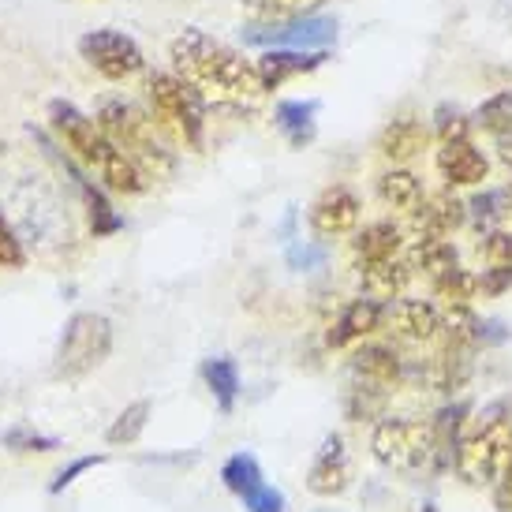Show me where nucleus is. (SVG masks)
I'll use <instances>...</instances> for the list:
<instances>
[{"label":"nucleus","mask_w":512,"mask_h":512,"mask_svg":"<svg viewBox=\"0 0 512 512\" xmlns=\"http://www.w3.org/2000/svg\"><path fill=\"white\" fill-rule=\"evenodd\" d=\"M352 374L359 382H374L389 389V385H397L404 378V363H400V356L389 344H363L352 356Z\"/></svg>","instance_id":"obj_21"},{"label":"nucleus","mask_w":512,"mask_h":512,"mask_svg":"<svg viewBox=\"0 0 512 512\" xmlns=\"http://www.w3.org/2000/svg\"><path fill=\"white\" fill-rule=\"evenodd\" d=\"M79 53L83 60L109 83L131 79V75L143 72V49L135 45V38L120 34V30H90L79 38Z\"/></svg>","instance_id":"obj_8"},{"label":"nucleus","mask_w":512,"mask_h":512,"mask_svg":"<svg viewBox=\"0 0 512 512\" xmlns=\"http://www.w3.org/2000/svg\"><path fill=\"white\" fill-rule=\"evenodd\" d=\"M370 453L378 464L393 471H415L434 460V434L430 423H415V419H382L374 434H370Z\"/></svg>","instance_id":"obj_7"},{"label":"nucleus","mask_w":512,"mask_h":512,"mask_svg":"<svg viewBox=\"0 0 512 512\" xmlns=\"http://www.w3.org/2000/svg\"><path fill=\"white\" fill-rule=\"evenodd\" d=\"M352 483V464H348V453H344L341 434H329L322 441V449L314 456L311 471H307V490L318 494V498H337L344 494Z\"/></svg>","instance_id":"obj_14"},{"label":"nucleus","mask_w":512,"mask_h":512,"mask_svg":"<svg viewBox=\"0 0 512 512\" xmlns=\"http://www.w3.org/2000/svg\"><path fill=\"white\" fill-rule=\"evenodd\" d=\"M378 199H382L385 206H393V210L412 214L415 206L423 202V180L408 169H389L378 176Z\"/></svg>","instance_id":"obj_24"},{"label":"nucleus","mask_w":512,"mask_h":512,"mask_svg":"<svg viewBox=\"0 0 512 512\" xmlns=\"http://www.w3.org/2000/svg\"><path fill=\"white\" fill-rule=\"evenodd\" d=\"M468 214L475 217V225H479V228L490 225V221H498V217H501V199H498V191H479V195H471Z\"/></svg>","instance_id":"obj_37"},{"label":"nucleus","mask_w":512,"mask_h":512,"mask_svg":"<svg viewBox=\"0 0 512 512\" xmlns=\"http://www.w3.org/2000/svg\"><path fill=\"white\" fill-rule=\"evenodd\" d=\"M385 322L404 341H434L441 333V311L427 299H393L385 311Z\"/></svg>","instance_id":"obj_17"},{"label":"nucleus","mask_w":512,"mask_h":512,"mask_svg":"<svg viewBox=\"0 0 512 512\" xmlns=\"http://www.w3.org/2000/svg\"><path fill=\"white\" fill-rule=\"evenodd\" d=\"M314 113H318V101H281L273 109V120L288 135V143L307 146L314 139Z\"/></svg>","instance_id":"obj_25"},{"label":"nucleus","mask_w":512,"mask_h":512,"mask_svg":"<svg viewBox=\"0 0 512 512\" xmlns=\"http://www.w3.org/2000/svg\"><path fill=\"white\" fill-rule=\"evenodd\" d=\"M498 199H501V217H505V221H512V184L501 187Z\"/></svg>","instance_id":"obj_44"},{"label":"nucleus","mask_w":512,"mask_h":512,"mask_svg":"<svg viewBox=\"0 0 512 512\" xmlns=\"http://www.w3.org/2000/svg\"><path fill=\"white\" fill-rule=\"evenodd\" d=\"M464 221H468V202H460L453 191L423 195V202L412 210L415 240H419V236H441V240H449Z\"/></svg>","instance_id":"obj_15"},{"label":"nucleus","mask_w":512,"mask_h":512,"mask_svg":"<svg viewBox=\"0 0 512 512\" xmlns=\"http://www.w3.org/2000/svg\"><path fill=\"white\" fill-rule=\"evenodd\" d=\"M427 146H430V128L423 120H415V116L389 120L382 128V135H378V150H382V157H389L393 165L412 161V157H419Z\"/></svg>","instance_id":"obj_18"},{"label":"nucleus","mask_w":512,"mask_h":512,"mask_svg":"<svg viewBox=\"0 0 512 512\" xmlns=\"http://www.w3.org/2000/svg\"><path fill=\"white\" fill-rule=\"evenodd\" d=\"M68 165V172L75 176V184H79V191H83V199H86V214H90V232L94 236H113V232H120L124 228V221H120V214H116L113 206L105 202V195H101L98 187L86 180L83 172H75L72 169V161H64Z\"/></svg>","instance_id":"obj_26"},{"label":"nucleus","mask_w":512,"mask_h":512,"mask_svg":"<svg viewBox=\"0 0 512 512\" xmlns=\"http://www.w3.org/2000/svg\"><path fill=\"white\" fill-rule=\"evenodd\" d=\"M113 352V322L105 314L79 311L68 318L60 333L57 356H53V374L64 382H75L90 370H98Z\"/></svg>","instance_id":"obj_6"},{"label":"nucleus","mask_w":512,"mask_h":512,"mask_svg":"<svg viewBox=\"0 0 512 512\" xmlns=\"http://www.w3.org/2000/svg\"><path fill=\"white\" fill-rule=\"evenodd\" d=\"M243 509L247 512H285V494L262 483L258 490H251V494L243 498Z\"/></svg>","instance_id":"obj_38"},{"label":"nucleus","mask_w":512,"mask_h":512,"mask_svg":"<svg viewBox=\"0 0 512 512\" xmlns=\"http://www.w3.org/2000/svg\"><path fill=\"white\" fill-rule=\"evenodd\" d=\"M430 288H434V299H441L445 307H471V299L479 292V277L468 273L464 266H456V270L434 277Z\"/></svg>","instance_id":"obj_29"},{"label":"nucleus","mask_w":512,"mask_h":512,"mask_svg":"<svg viewBox=\"0 0 512 512\" xmlns=\"http://www.w3.org/2000/svg\"><path fill=\"white\" fill-rule=\"evenodd\" d=\"M101 131L113 139L124 154L146 172V176H172L176 169V157L165 150V143L157 139L154 120L143 116L139 109H131L124 101H105L98 116Z\"/></svg>","instance_id":"obj_5"},{"label":"nucleus","mask_w":512,"mask_h":512,"mask_svg":"<svg viewBox=\"0 0 512 512\" xmlns=\"http://www.w3.org/2000/svg\"><path fill=\"white\" fill-rule=\"evenodd\" d=\"M505 326L498 318H479V344H505Z\"/></svg>","instance_id":"obj_43"},{"label":"nucleus","mask_w":512,"mask_h":512,"mask_svg":"<svg viewBox=\"0 0 512 512\" xmlns=\"http://www.w3.org/2000/svg\"><path fill=\"white\" fill-rule=\"evenodd\" d=\"M479 255H483L490 266H512V232L509 228H490V232H483Z\"/></svg>","instance_id":"obj_34"},{"label":"nucleus","mask_w":512,"mask_h":512,"mask_svg":"<svg viewBox=\"0 0 512 512\" xmlns=\"http://www.w3.org/2000/svg\"><path fill=\"white\" fill-rule=\"evenodd\" d=\"M221 479H225V486L236 494V498H247L251 490L262 486V468H258V460L251 453H236V456H228L225 460Z\"/></svg>","instance_id":"obj_30"},{"label":"nucleus","mask_w":512,"mask_h":512,"mask_svg":"<svg viewBox=\"0 0 512 512\" xmlns=\"http://www.w3.org/2000/svg\"><path fill=\"white\" fill-rule=\"evenodd\" d=\"M359 195L352 187L333 184L311 202V228L318 236H344L359 225Z\"/></svg>","instance_id":"obj_10"},{"label":"nucleus","mask_w":512,"mask_h":512,"mask_svg":"<svg viewBox=\"0 0 512 512\" xmlns=\"http://www.w3.org/2000/svg\"><path fill=\"white\" fill-rule=\"evenodd\" d=\"M385 311H389V307L374 296L352 299V303L337 314V322L329 326L326 344L329 348H348V344H356V341H363V337H370V333H378V329L385 326Z\"/></svg>","instance_id":"obj_13"},{"label":"nucleus","mask_w":512,"mask_h":512,"mask_svg":"<svg viewBox=\"0 0 512 512\" xmlns=\"http://www.w3.org/2000/svg\"><path fill=\"white\" fill-rule=\"evenodd\" d=\"M288 262H292V270H314V266H322L326 262V251L322 247H292L288 251Z\"/></svg>","instance_id":"obj_41"},{"label":"nucleus","mask_w":512,"mask_h":512,"mask_svg":"<svg viewBox=\"0 0 512 512\" xmlns=\"http://www.w3.org/2000/svg\"><path fill=\"white\" fill-rule=\"evenodd\" d=\"M322 64H326V49H318V53H307V49H266L255 60L262 90H281L288 79L318 72Z\"/></svg>","instance_id":"obj_16"},{"label":"nucleus","mask_w":512,"mask_h":512,"mask_svg":"<svg viewBox=\"0 0 512 512\" xmlns=\"http://www.w3.org/2000/svg\"><path fill=\"white\" fill-rule=\"evenodd\" d=\"M471 415L468 400H456L449 408H441L434 419H430V434H434V464L438 468H449L456 460V445H460V434H464V423Z\"/></svg>","instance_id":"obj_20"},{"label":"nucleus","mask_w":512,"mask_h":512,"mask_svg":"<svg viewBox=\"0 0 512 512\" xmlns=\"http://www.w3.org/2000/svg\"><path fill=\"white\" fill-rule=\"evenodd\" d=\"M434 165H438L441 180L449 187H475L490 176V161L471 139H456V143H438V154H434Z\"/></svg>","instance_id":"obj_11"},{"label":"nucleus","mask_w":512,"mask_h":512,"mask_svg":"<svg viewBox=\"0 0 512 512\" xmlns=\"http://www.w3.org/2000/svg\"><path fill=\"white\" fill-rule=\"evenodd\" d=\"M359 277H363V288H367V296L374 299H397L404 288L412 285V262L408 258H382V262H363V266H356Z\"/></svg>","instance_id":"obj_19"},{"label":"nucleus","mask_w":512,"mask_h":512,"mask_svg":"<svg viewBox=\"0 0 512 512\" xmlns=\"http://www.w3.org/2000/svg\"><path fill=\"white\" fill-rule=\"evenodd\" d=\"M408 262H412L415 273H423V277H441V273H449L460 266V255H456V247L449 240H441V236H419L412 240V251H408Z\"/></svg>","instance_id":"obj_23"},{"label":"nucleus","mask_w":512,"mask_h":512,"mask_svg":"<svg viewBox=\"0 0 512 512\" xmlns=\"http://www.w3.org/2000/svg\"><path fill=\"white\" fill-rule=\"evenodd\" d=\"M98 464H105V456H79V460H75L72 468H64L57 475V479H53V483H49V490H53V494H60V490H64V486H72L75 479H79V475H83V471H90V468H98Z\"/></svg>","instance_id":"obj_40"},{"label":"nucleus","mask_w":512,"mask_h":512,"mask_svg":"<svg viewBox=\"0 0 512 512\" xmlns=\"http://www.w3.org/2000/svg\"><path fill=\"white\" fill-rule=\"evenodd\" d=\"M49 124L60 135V143L68 146L86 169H94V176L109 191H120V195H143L146 191V172L101 131V124L79 113L72 101H53L49 105Z\"/></svg>","instance_id":"obj_2"},{"label":"nucleus","mask_w":512,"mask_h":512,"mask_svg":"<svg viewBox=\"0 0 512 512\" xmlns=\"http://www.w3.org/2000/svg\"><path fill=\"white\" fill-rule=\"evenodd\" d=\"M243 42L251 45H292V49H307V53H318L326 45L337 42V19L329 15H296V19H285V23H270V27H251L243 34Z\"/></svg>","instance_id":"obj_9"},{"label":"nucleus","mask_w":512,"mask_h":512,"mask_svg":"<svg viewBox=\"0 0 512 512\" xmlns=\"http://www.w3.org/2000/svg\"><path fill=\"white\" fill-rule=\"evenodd\" d=\"M419 385H427L430 393H453L471 378V348L468 344H441V352L415 367Z\"/></svg>","instance_id":"obj_12"},{"label":"nucleus","mask_w":512,"mask_h":512,"mask_svg":"<svg viewBox=\"0 0 512 512\" xmlns=\"http://www.w3.org/2000/svg\"><path fill=\"white\" fill-rule=\"evenodd\" d=\"M494 505H498L501 512H512V460H509V468L498 475V483H494Z\"/></svg>","instance_id":"obj_42"},{"label":"nucleus","mask_w":512,"mask_h":512,"mask_svg":"<svg viewBox=\"0 0 512 512\" xmlns=\"http://www.w3.org/2000/svg\"><path fill=\"white\" fill-rule=\"evenodd\" d=\"M385 408V385H374V382H359L348 389V419H374V415H382Z\"/></svg>","instance_id":"obj_32"},{"label":"nucleus","mask_w":512,"mask_h":512,"mask_svg":"<svg viewBox=\"0 0 512 512\" xmlns=\"http://www.w3.org/2000/svg\"><path fill=\"white\" fill-rule=\"evenodd\" d=\"M169 57L176 75L187 79L191 86H199V90H214V94H225V98L266 94L255 60H247L232 45L210 38L206 30L187 27L184 34H176L169 45Z\"/></svg>","instance_id":"obj_1"},{"label":"nucleus","mask_w":512,"mask_h":512,"mask_svg":"<svg viewBox=\"0 0 512 512\" xmlns=\"http://www.w3.org/2000/svg\"><path fill=\"white\" fill-rule=\"evenodd\" d=\"M427 512H434V509H427Z\"/></svg>","instance_id":"obj_46"},{"label":"nucleus","mask_w":512,"mask_h":512,"mask_svg":"<svg viewBox=\"0 0 512 512\" xmlns=\"http://www.w3.org/2000/svg\"><path fill=\"white\" fill-rule=\"evenodd\" d=\"M494 150H498L501 165H509V169H512V139H498V143H494Z\"/></svg>","instance_id":"obj_45"},{"label":"nucleus","mask_w":512,"mask_h":512,"mask_svg":"<svg viewBox=\"0 0 512 512\" xmlns=\"http://www.w3.org/2000/svg\"><path fill=\"white\" fill-rule=\"evenodd\" d=\"M512 288V266H490V270L479 273V292L483 296H505Z\"/></svg>","instance_id":"obj_39"},{"label":"nucleus","mask_w":512,"mask_h":512,"mask_svg":"<svg viewBox=\"0 0 512 512\" xmlns=\"http://www.w3.org/2000/svg\"><path fill=\"white\" fill-rule=\"evenodd\" d=\"M4 445L15 449V453H53V449H60L57 438H45V434H38V430L30 427H12L4 434Z\"/></svg>","instance_id":"obj_35"},{"label":"nucleus","mask_w":512,"mask_h":512,"mask_svg":"<svg viewBox=\"0 0 512 512\" xmlns=\"http://www.w3.org/2000/svg\"><path fill=\"white\" fill-rule=\"evenodd\" d=\"M400 251H404V228L393 225V221H374L363 232H356V240H352L356 266H363V262H382V258H393Z\"/></svg>","instance_id":"obj_22"},{"label":"nucleus","mask_w":512,"mask_h":512,"mask_svg":"<svg viewBox=\"0 0 512 512\" xmlns=\"http://www.w3.org/2000/svg\"><path fill=\"white\" fill-rule=\"evenodd\" d=\"M202 378H206L210 393H214L217 404H221V412H232V404L240 397V367H236V359H228V356L206 359V363H202Z\"/></svg>","instance_id":"obj_27"},{"label":"nucleus","mask_w":512,"mask_h":512,"mask_svg":"<svg viewBox=\"0 0 512 512\" xmlns=\"http://www.w3.org/2000/svg\"><path fill=\"white\" fill-rule=\"evenodd\" d=\"M434 135H438V143H456V139H471V120L456 105H438V113H434Z\"/></svg>","instance_id":"obj_33"},{"label":"nucleus","mask_w":512,"mask_h":512,"mask_svg":"<svg viewBox=\"0 0 512 512\" xmlns=\"http://www.w3.org/2000/svg\"><path fill=\"white\" fill-rule=\"evenodd\" d=\"M150 400H135V404H128L124 412L116 415V423L109 430H105V441L109 445H131V441H139V434L146 430V423H150Z\"/></svg>","instance_id":"obj_31"},{"label":"nucleus","mask_w":512,"mask_h":512,"mask_svg":"<svg viewBox=\"0 0 512 512\" xmlns=\"http://www.w3.org/2000/svg\"><path fill=\"white\" fill-rule=\"evenodd\" d=\"M512 460V412L505 400L490 404L456 445V475L468 486H490Z\"/></svg>","instance_id":"obj_3"},{"label":"nucleus","mask_w":512,"mask_h":512,"mask_svg":"<svg viewBox=\"0 0 512 512\" xmlns=\"http://www.w3.org/2000/svg\"><path fill=\"white\" fill-rule=\"evenodd\" d=\"M23 262H27V255H23V243H19L15 228L4 221V214H0V266H4V270H19Z\"/></svg>","instance_id":"obj_36"},{"label":"nucleus","mask_w":512,"mask_h":512,"mask_svg":"<svg viewBox=\"0 0 512 512\" xmlns=\"http://www.w3.org/2000/svg\"><path fill=\"white\" fill-rule=\"evenodd\" d=\"M475 128H483L494 143L498 139H512V90H501L494 98H486L479 109H475Z\"/></svg>","instance_id":"obj_28"},{"label":"nucleus","mask_w":512,"mask_h":512,"mask_svg":"<svg viewBox=\"0 0 512 512\" xmlns=\"http://www.w3.org/2000/svg\"><path fill=\"white\" fill-rule=\"evenodd\" d=\"M146 94H150L157 124L169 131L176 143L199 150L202 135H206V101H202L199 86H191L176 72H154L146 83Z\"/></svg>","instance_id":"obj_4"}]
</instances>
